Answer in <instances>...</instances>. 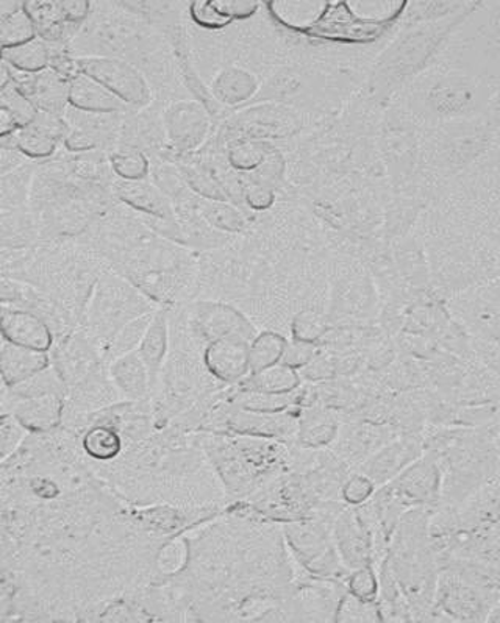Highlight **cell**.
<instances>
[{"label": "cell", "instance_id": "obj_18", "mask_svg": "<svg viewBox=\"0 0 500 623\" xmlns=\"http://www.w3.org/2000/svg\"><path fill=\"white\" fill-rule=\"evenodd\" d=\"M65 402V420H69L74 417L85 416V414L110 408V406L126 401L116 387L106 365L84 382L69 387L66 391Z\"/></svg>", "mask_w": 500, "mask_h": 623}, {"label": "cell", "instance_id": "obj_5", "mask_svg": "<svg viewBox=\"0 0 500 623\" xmlns=\"http://www.w3.org/2000/svg\"><path fill=\"white\" fill-rule=\"evenodd\" d=\"M80 74L102 85L127 107H148L152 100L151 87L135 66L124 59L111 57L77 58Z\"/></svg>", "mask_w": 500, "mask_h": 623}, {"label": "cell", "instance_id": "obj_30", "mask_svg": "<svg viewBox=\"0 0 500 623\" xmlns=\"http://www.w3.org/2000/svg\"><path fill=\"white\" fill-rule=\"evenodd\" d=\"M155 313H145V315H141L137 319L127 323L104 349V363L108 365L118 360V358L137 352L140 349L141 341H143L145 331L149 330L152 320H154Z\"/></svg>", "mask_w": 500, "mask_h": 623}, {"label": "cell", "instance_id": "obj_12", "mask_svg": "<svg viewBox=\"0 0 500 623\" xmlns=\"http://www.w3.org/2000/svg\"><path fill=\"white\" fill-rule=\"evenodd\" d=\"M423 453V436L404 433L366 460L358 472L368 477L376 487H383L393 481L399 473L404 472L412 462L420 460Z\"/></svg>", "mask_w": 500, "mask_h": 623}, {"label": "cell", "instance_id": "obj_28", "mask_svg": "<svg viewBox=\"0 0 500 623\" xmlns=\"http://www.w3.org/2000/svg\"><path fill=\"white\" fill-rule=\"evenodd\" d=\"M257 89H259L257 77L240 67L224 69L211 84L213 96L226 106L244 102L256 95Z\"/></svg>", "mask_w": 500, "mask_h": 623}, {"label": "cell", "instance_id": "obj_31", "mask_svg": "<svg viewBox=\"0 0 500 623\" xmlns=\"http://www.w3.org/2000/svg\"><path fill=\"white\" fill-rule=\"evenodd\" d=\"M189 561H192V544L188 537H170L156 550L154 573L163 580L181 576L189 566Z\"/></svg>", "mask_w": 500, "mask_h": 623}, {"label": "cell", "instance_id": "obj_35", "mask_svg": "<svg viewBox=\"0 0 500 623\" xmlns=\"http://www.w3.org/2000/svg\"><path fill=\"white\" fill-rule=\"evenodd\" d=\"M289 341L275 331H263L250 342V374L282 363Z\"/></svg>", "mask_w": 500, "mask_h": 623}, {"label": "cell", "instance_id": "obj_49", "mask_svg": "<svg viewBox=\"0 0 500 623\" xmlns=\"http://www.w3.org/2000/svg\"><path fill=\"white\" fill-rule=\"evenodd\" d=\"M63 145H65L66 151L69 154L87 155L99 149L100 141L99 136L95 133L88 132L84 129H70V132L66 134L65 140H63Z\"/></svg>", "mask_w": 500, "mask_h": 623}, {"label": "cell", "instance_id": "obj_53", "mask_svg": "<svg viewBox=\"0 0 500 623\" xmlns=\"http://www.w3.org/2000/svg\"><path fill=\"white\" fill-rule=\"evenodd\" d=\"M21 127L18 124L17 119L9 113V111L0 108V138L11 136V134L20 132Z\"/></svg>", "mask_w": 500, "mask_h": 623}, {"label": "cell", "instance_id": "obj_13", "mask_svg": "<svg viewBox=\"0 0 500 623\" xmlns=\"http://www.w3.org/2000/svg\"><path fill=\"white\" fill-rule=\"evenodd\" d=\"M192 326L194 334L207 341V346L216 339L241 336L252 342L256 328L238 309L219 302H199L192 308Z\"/></svg>", "mask_w": 500, "mask_h": 623}, {"label": "cell", "instance_id": "obj_32", "mask_svg": "<svg viewBox=\"0 0 500 623\" xmlns=\"http://www.w3.org/2000/svg\"><path fill=\"white\" fill-rule=\"evenodd\" d=\"M301 387L294 393L271 394L261 391L240 390L231 395L230 401L238 408L253 413H282L289 412L291 406L298 405Z\"/></svg>", "mask_w": 500, "mask_h": 623}, {"label": "cell", "instance_id": "obj_4", "mask_svg": "<svg viewBox=\"0 0 500 623\" xmlns=\"http://www.w3.org/2000/svg\"><path fill=\"white\" fill-rule=\"evenodd\" d=\"M335 522L302 518L283 527L291 554L302 569L312 576L346 581L350 570L343 565L334 543Z\"/></svg>", "mask_w": 500, "mask_h": 623}, {"label": "cell", "instance_id": "obj_11", "mask_svg": "<svg viewBox=\"0 0 500 623\" xmlns=\"http://www.w3.org/2000/svg\"><path fill=\"white\" fill-rule=\"evenodd\" d=\"M331 533L339 559L350 572L361 567H374V536L356 506H346L339 513Z\"/></svg>", "mask_w": 500, "mask_h": 623}, {"label": "cell", "instance_id": "obj_34", "mask_svg": "<svg viewBox=\"0 0 500 623\" xmlns=\"http://www.w3.org/2000/svg\"><path fill=\"white\" fill-rule=\"evenodd\" d=\"M2 149H13L30 160H47L57 152V141L32 129H22L11 136L2 138Z\"/></svg>", "mask_w": 500, "mask_h": 623}, {"label": "cell", "instance_id": "obj_44", "mask_svg": "<svg viewBox=\"0 0 500 623\" xmlns=\"http://www.w3.org/2000/svg\"><path fill=\"white\" fill-rule=\"evenodd\" d=\"M0 428H2V461H7L21 449L29 431L22 427L13 414H2Z\"/></svg>", "mask_w": 500, "mask_h": 623}, {"label": "cell", "instance_id": "obj_14", "mask_svg": "<svg viewBox=\"0 0 500 623\" xmlns=\"http://www.w3.org/2000/svg\"><path fill=\"white\" fill-rule=\"evenodd\" d=\"M203 361L218 382L233 386L250 374V341L241 336L216 339L205 347Z\"/></svg>", "mask_w": 500, "mask_h": 623}, {"label": "cell", "instance_id": "obj_41", "mask_svg": "<svg viewBox=\"0 0 500 623\" xmlns=\"http://www.w3.org/2000/svg\"><path fill=\"white\" fill-rule=\"evenodd\" d=\"M326 319L316 312L297 313L293 323H291V335H293L294 341L316 345L326 335Z\"/></svg>", "mask_w": 500, "mask_h": 623}, {"label": "cell", "instance_id": "obj_37", "mask_svg": "<svg viewBox=\"0 0 500 623\" xmlns=\"http://www.w3.org/2000/svg\"><path fill=\"white\" fill-rule=\"evenodd\" d=\"M110 166L121 182H144L151 171L148 156L137 149L115 152L110 156Z\"/></svg>", "mask_w": 500, "mask_h": 623}, {"label": "cell", "instance_id": "obj_26", "mask_svg": "<svg viewBox=\"0 0 500 623\" xmlns=\"http://www.w3.org/2000/svg\"><path fill=\"white\" fill-rule=\"evenodd\" d=\"M80 446L89 460L108 464L122 457L126 439L113 425L95 424L81 433Z\"/></svg>", "mask_w": 500, "mask_h": 623}, {"label": "cell", "instance_id": "obj_42", "mask_svg": "<svg viewBox=\"0 0 500 623\" xmlns=\"http://www.w3.org/2000/svg\"><path fill=\"white\" fill-rule=\"evenodd\" d=\"M181 175L186 186H188V189H192L193 193H196L197 196L203 197V199L227 201L226 193L219 188L215 178L204 173V171L193 166H183Z\"/></svg>", "mask_w": 500, "mask_h": 623}, {"label": "cell", "instance_id": "obj_8", "mask_svg": "<svg viewBox=\"0 0 500 623\" xmlns=\"http://www.w3.org/2000/svg\"><path fill=\"white\" fill-rule=\"evenodd\" d=\"M387 484L409 510L421 506L436 510L442 505L443 472L432 455L424 453Z\"/></svg>", "mask_w": 500, "mask_h": 623}, {"label": "cell", "instance_id": "obj_47", "mask_svg": "<svg viewBox=\"0 0 500 623\" xmlns=\"http://www.w3.org/2000/svg\"><path fill=\"white\" fill-rule=\"evenodd\" d=\"M316 356H318L316 345H312V342L294 341L293 339V342H289V346H286L282 363L296 369V371H302L305 365H308L315 360Z\"/></svg>", "mask_w": 500, "mask_h": 623}, {"label": "cell", "instance_id": "obj_24", "mask_svg": "<svg viewBox=\"0 0 500 623\" xmlns=\"http://www.w3.org/2000/svg\"><path fill=\"white\" fill-rule=\"evenodd\" d=\"M2 379L6 386H14L32 379L33 375L46 371L52 365L51 352H39V350L24 349L3 341L2 357Z\"/></svg>", "mask_w": 500, "mask_h": 623}, {"label": "cell", "instance_id": "obj_22", "mask_svg": "<svg viewBox=\"0 0 500 623\" xmlns=\"http://www.w3.org/2000/svg\"><path fill=\"white\" fill-rule=\"evenodd\" d=\"M69 108L87 114L126 113L127 107L102 85L78 74L69 81Z\"/></svg>", "mask_w": 500, "mask_h": 623}, {"label": "cell", "instance_id": "obj_19", "mask_svg": "<svg viewBox=\"0 0 500 623\" xmlns=\"http://www.w3.org/2000/svg\"><path fill=\"white\" fill-rule=\"evenodd\" d=\"M65 395L48 394L17 402L6 414H13L29 433L44 435L62 427L65 423Z\"/></svg>", "mask_w": 500, "mask_h": 623}, {"label": "cell", "instance_id": "obj_21", "mask_svg": "<svg viewBox=\"0 0 500 623\" xmlns=\"http://www.w3.org/2000/svg\"><path fill=\"white\" fill-rule=\"evenodd\" d=\"M108 372L126 402L148 401L152 395V380L140 353L132 352L108 364Z\"/></svg>", "mask_w": 500, "mask_h": 623}, {"label": "cell", "instance_id": "obj_54", "mask_svg": "<svg viewBox=\"0 0 500 623\" xmlns=\"http://www.w3.org/2000/svg\"><path fill=\"white\" fill-rule=\"evenodd\" d=\"M24 9V2H2L0 3V21L9 20L18 11Z\"/></svg>", "mask_w": 500, "mask_h": 623}, {"label": "cell", "instance_id": "obj_50", "mask_svg": "<svg viewBox=\"0 0 500 623\" xmlns=\"http://www.w3.org/2000/svg\"><path fill=\"white\" fill-rule=\"evenodd\" d=\"M189 10H192L194 22L203 25V28L218 29L230 22L229 18L224 17L218 7H216V2L192 3Z\"/></svg>", "mask_w": 500, "mask_h": 623}, {"label": "cell", "instance_id": "obj_16", "mask_svg": "<svg viewBox=\"0 0 500 623\" xmlns=\"http://www.w3.org/2000/svg\"><path fill=\"white\" fill-rule=\"evenodd\" d=\"M11 85L44 113L63 116L68 110L69 81L51 67L40 74H21L11 69Z\"/></svg>", "mask_w": 500, "mask_h": 623}, {"label": "cell", "instance_id": "obj_40", "mask_svg": "<svg viewBox=\"0 0 500 623\" xmlns=\"http://www.w3.org/2000/svg\"><path fill=\"white\" fill-rule=\"evenodd\" d=\"M379 603L358 599L349 591L339 603L335 622H382Z\"/></svg>", "mask_w": 500, "mask_h": 623}, {"label": "cell", "instance_id": "obj_46", "mask_svg": "<svg viewBox=\"0 0 500 623\" xmlns=\"http://www.w3.org/2000/svg\"><path fill=\"white\" fill-rule=\"evenodd\" d=\"M267 159V152L257 144L235 145L229 154L231 166L241 171L259 170Z\"/></svg>", "mask_w": 500, "mask_h": 623}, {"label": "cell", "instance_id": "obj_29", "mask_svg": "<svg viewBox=\"0 0 500 623\" xmlns=\"http://www.w3.org/2000/svg\"><path fill=\"white\" fill-rule=\"evenodd\" d=\"M301 386V374L290 365L279 363L263 371L250 374L241 382L242 390L261 391V393L289 394Z\"/></svg>", "mask_w": 500, "mask_h": 623}, {"label": "cell", "instance_id": "obj_9", "mask_svg": "<svg viewBox=\"0 0 500 623\" xmlns=\"http://www.w3.org/2000/svg\"><path fill=\"white\" fill-rule=\"evenodd\" d=\"M52 368L66 384V391L106 368L102 353L81 335L62 336L51 350Z\"/></svg>", "mask_w": 500, "mask_h": 623}, {"label": "cell", "instance_id": "obj_6", "mask_svg": "<svg viewBox=\"0 0 500 623\" xmlns=\"http://www.w3.org/2000/svg\"><path fill=\"white\" fill-rule=\"evenodd\" d=\"M149 312L151 305L141 300L124 283L111 278L100 280L93 304L91 323L97 335L106 336L104 349L127 323Z\"/></svg>", "mask_w": 500, "mask_h": 623}, {"label": "cell", "instance_id": "obj_1", "mask_svg": "<svg viewBox=\"0 0 500 623\" xmlns=\"http://www.w3.org/2000/svg\"><path fill=\"white\" fill-rule=\"evenodd\" d=\"M433 513L427 506L406 511L382 561L412 606L413 622L433 621L439 570L432 539Z\"/></svg>", "mask_w": 500, "mask_h": 623}, {"label": "cell", "instance_id": "obj_3", "mask_svg": "<svg viewBox=\"0 0 500 623\" xmlns=\"http://www.w3.org/2000/svg\"><path fill=\"white\" fill-rule=\"evenodd\" d=\"M199 442L227 494L238 500L249 499L291 466V447L278 439L210 433Z\"/></svg>", "mask_w": 500, "mask_h": 623}, {"label": "cell", "instance_id": "obj_45", "mask_svg": "<svg viewBox=\"0 0 500 623\" xmlns=\"http://www.w3.org/2000/svg\"><path fill=\"white\" fill-rule=\"evenodd\" d=\"M376 484L363 473H354L343 484L341 499L346 505L360 506L374 495Z\"/></svg>", "mask_w": 500, "mask_h": 623}, {"label": "cell", "instance_id": "obj_7", "mask_svg": "<svg viewBox=\"0 0 500 623\" xmlns=\"http://www.w3.org/2000/svg\"><path fill=\"white\" fill-rule=\"evenodd\" d=\"M404 435L393 424L366 423V420H346L341 424L331 450L349 466L360 469L366 460L380 449Z\"/></svg>", "mask_w": 500, "mask_h": 623}, {"label": "cell", "instance_id": "obj_52", "mask_svg": "<svg viewBox=\"0 0 500 623\" xmlns=\"http://www.w3.org/2000/svg\"><path fill=\"white\" fill-rule=\"evenodd\" d=\"M246 200H248L249 207H252L253 210H267L274 201V194L267 186L257 185L252 186L246 194Z\"/></svg>", "mask_w": 500, "mask_h": 623}, {"label": "cell", "instance_id": "obj_36", "mask_svg": "<svg viewBox=\"0 0 500 623\" xmlns=\"http://www.w3.org/2000/svg\"><path fill=\"white\" fill-rule=\"evenodd\" d=\"M35 40H39V33H36L35 25H33L24 9L18 11L9 20L0 21L2 51L24 46V44L32 43Z\"/></svg>", "mask_w": 500, "mask_h": 623}, {"label": "cell", "instance_id": "obj_43", "mask_svg": "<svg viewBox=\"0 0 500 623\" xmlns=\"http://www.w3.org/2000/svg\"><path fill=\"white\" fill-rule=\"evenodd\" d=\"M347 591L368 602L379 599V576L372 566L352 570L346 580Z\"/></svg>", "mask_w": 500, "mask_h": 623}, {"label": "cell", "instance_id": "obj_15", "mask_svg": "<svg viewBox=\"0 0 500 623\" xmlns=\"http://www.w3.org/2000/svg\"><path fill=\"white\" fill-rule=\"evenodd\" d=\"M227 430L256 438L296 442L298 414H293L291 409L282 413L246 412L231 403Z\"/></svg>", "mask_w": 500, "mask_h": 623}, {"label": "cell", "instance_id": "obj_2", "mask_svg": "<svg viewBox=\"0 0 500 623\" xmlns=\"http://www.w3.org/2000/svg\"><path fill=\"white\" fill-rule=\"evenodd\" d=\"M424 451L435 458L443 472L439 509H458L500 473V453L491 428L431 433L424 438Z\"/></svg>", "mask_w": 500, "mask_h": 623}, {"label": "cell", "instance_id": "obj_17", "mask_svg": "<svg viewBox=\"0 0 500 623\" xmlns=\"http://www.w3.org/2000/svg\"><path fill=\"white\" fill-rule=\"evenodd\" d=\"M2 341L24 349L51 352L55 346V334L51 326L36 313L24 308H7L0 315Z\"/></svg>", "mask_w": 500, "mask_h": 623}, {"label": "cell", "instance_id": "obj_25", "mask_svg": "<svg viewBox=\"0 0 500 623\" xmlns=\"http://www.w3.org/2000/svg\"><path fill=\"white\" fill-rule=\"evenodd\" d=\"M167 349H170V317H167L166 312L160 309L155 313L154 320H152L149 330L145 331L140 349H138V353L143 358L149 374H151L152 393H154L160 374H162Z\"/></svg>", "mask_w": 500, "mask_h": 623}, {"label": "cell", "instance_id": "obj_38", "mask_svg": "<svg viewBox=\"0 0 500 623\" xmlns=\"http://www.w3.org/2000/svg\"><path fill=\"white\" fill-rule=\"evenodd\" d=\"M199 211L205 221L215 229L222 231H240L244 227V219L240 212L230 207L227 201L200 200Z\"/></svg>", "mask_w": 500, "mask_h": 623}, {"label": "cell", "instance_id": "obj_48", "mask_svg": "<svg viewBox=\"0 0 500 623\" xmlns=\"http://www.w3.org/2000/svg\"><path fill=\"white\" fill-rule=\"evenodd\" d=\"M29 129L46 134L55 141L65 140L66 134L70 132L68 121L63 119V116L44 113V111H40L39 118Z\"/></svg>", "mask_w": 500, "mask_h": 623}, {"label": "cell", "instance_id": "obj_27", "mask_svg": "<svg viewBox=\"0 0 500 623\" xmlns=\"http://www.w3.org/2000/svg\"><path fill=\"white\" fill-rule=\"evenodd\" d=\"M24 10L35 25L39 39L47 44L63 43L65 36L74 32L65 20L62 2H24Z\"/></svg>", "mask_w": 500, "mask_h": 623}, {"label": "cell", "instance_id": "obj_20", "mask_svg": "<svg viewBox=\"0 0 500 623\" xmlns=\"http://www.w3.org/2000/svg\"><path fill=\"white\" fill-rule=\"evenodd\" d=\"M341 414L324 406H308L298 414L296 444L304 449H324L337 439Z\"/></svg>", "mask_w": 500, "mask_h": 623}, {"label": "cell", "instance_id": "obj_39", "mask_svg": "<svg viewBox=\"0 0 500 623\" xmlns=\"http://www.w3.org/2000/svg\"><path fill=\"white\" fill-rule=\"evenodd\" d=\"M0 103H2L3 110L9 111V113L17 119L21 130L29 129L40 114V110L35 107V103H33L29 97L22 95L20 89L14 87V85H10V87L0 91Z\"/></svg>", "mask_w": 500, "mask_h": 623}, {"label": "cell", "instance_id": "obj_33", "mask_svg": "<svg viewBox=\"0 0 500 623\" xmlns=\"http://www.w3.org/2000/svg\"><path fill=\"white\" fill-rule=\"evenodd\" d=\"M3 62L21 74H40L51 67V46L41 39L24 46L2 51Z\"/></svg>", "mask_w": 500, "mask_h": 623}, {"label": "cell", "instance_id": "obj_23", "mask_svg": "<svg viewBox=\"0 0 500 623\" xmlns=\"http://www.w3.org/2000/svg\"><path fill=\"white\" fill-rule=\"evenodd\" d=\"M119 200L133 210L151 216L152 219L170 221L174 219V208L170 197L156 185L149 182H119L116 185Z\"/></svg>", "mask_w": 500, "mask_h": 623}, {"label": "cell", "instance_id": "obj_10", "mask_svg": "<svg viewBox=\"0 0 500 623\" xmlns=\"http://www.w3.org/2000/svg\"><path fill=\"white\" fill-rule=\"evenodd\" d=\"M163 130L177 151L194 152L210 134V116L196 100H178L164 110Z\"/></svg>", "mask_w": 500, "mask_h": 623}, {"label": "cell", "instance_id": "obj_51", "mask_svg": "<svg viewBox=\"0 0 500 623\" xmlns=\"http://www.w3.org/2000/svg\"><path fill=\"white\" fill-rule=\"evenodd\" d=\"M62 9L69 28L76 30L81 22L87 20L91 6L89 2H62Z\"/></svg>", "mask_w": 500, "mask_h": 623}]
</instances>
